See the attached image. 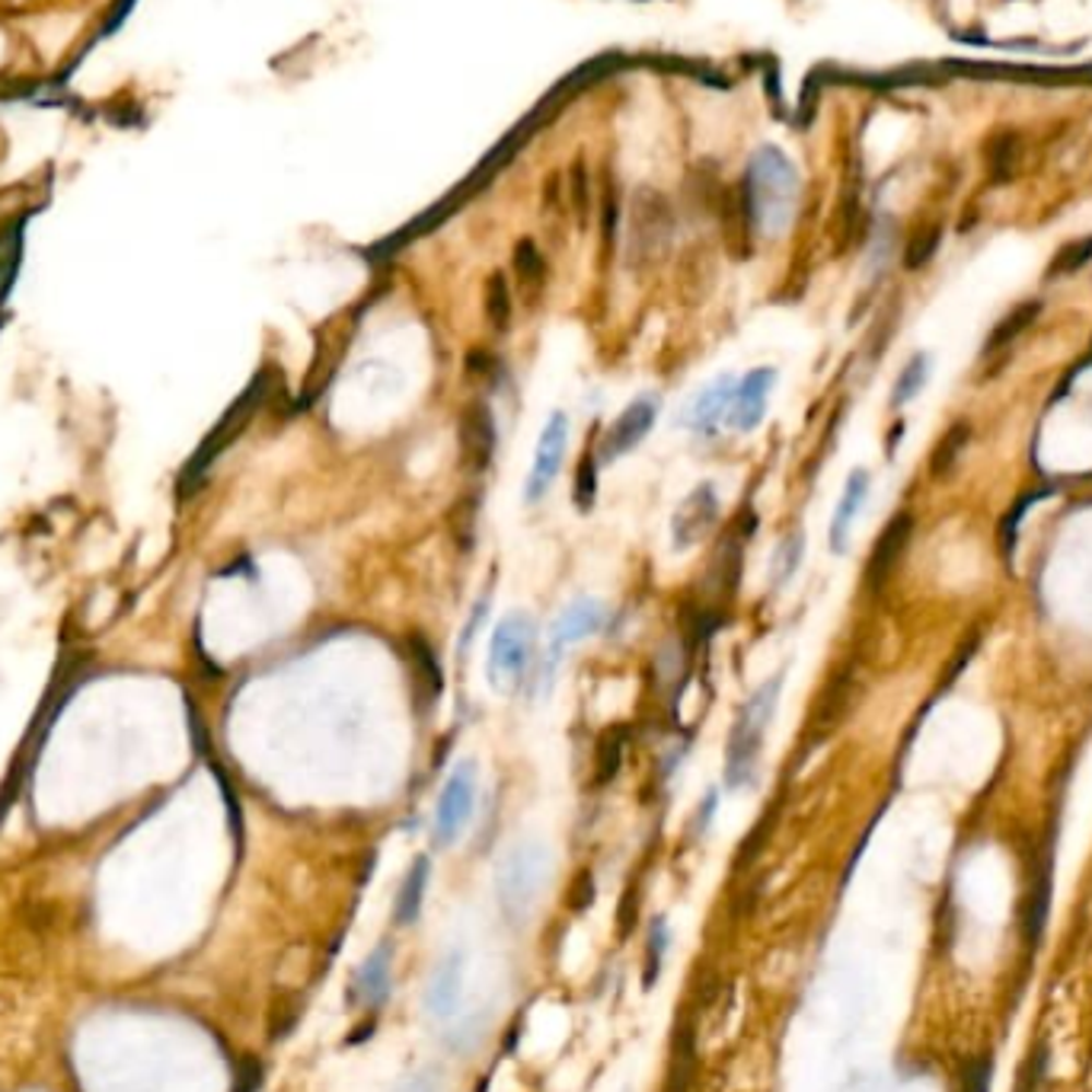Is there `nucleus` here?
<instances>
[{"label": "nucleus", "mask_w": 1092, "mask_h": 1092, "mask_svg": "<svg viewBox=\"0 0 1092 1092\" xmlns=\"http://www.w3.org/2000/svg\"><path fill=\"white\" fill-rule=\"evenodd\" d=\"M719 518V496L713 483H700L684 502L677 505L672 518V541L677 549H690L710 537Z\"/></svg>", "instance_id": "1a4fd4ad"}, {"label": "nucleus", "mask_w": 1092, "mask_h": 1092, "mask_svg": "<svg viewBox=\"0 0 1092 1092\" xmlns=\"http://www.w3.org/2000/svg\"><path fill=\"white\" fill-rule=\"evenodd\" d=\"M735 387L738 380L732 375H722L715 378L713 383H707L684 410V425L700 435V438H710L715 435L725 422H728V413H732V400H735Z\"/></svg>", "instance_id": "9b49d317"}, {"label": "nucleus", "mask_w": 1092, "mask_h": 1092, "mask_svg": "<svg viewBox=\"0 0 1092 1092\" xmlns=\"http://www.w3.org/2000/svg\"><path fill=\"white\" fill-rule=\"evenodd\" d=\"M911 527H914L911 514H894V518H891V524H888V527L882 531L879 544H876V549H873L869 569H866V582H869L873 589H879L885 579L891 575L894 562L901 559L904 544H907V537H911Z\"/></svg>", "instance_id": "f3484780"}, {"label": "nucleus", "mask_w": 1092, "mask_h": 1092, "mask_svg": "<svg viewBox=\"0 0 1092 1092\" xmlns=\"http://www.w3.org/2000/svg\"><path fill=\"white\" fill-rule=\"evenodd\" d=\"M607 620H610V610L597 597H579V601L566 604L559 610V617L553 620V630H549V668L562 658L566 649L597 636L607 627Z\"/></svg>", "instance_id": "6e6552de"}, {"label": "nucleus", "mask_w": 1092, "mask_h": 1092, "mask_svg": "<svg viewBox=\"0 0 1092 1092\" xmlns=\"http://www.w3.org/2000/svg\"><path fill=\"white\" fill-rule=\"evenodd\" d=\"M486 313H489V323L502 333L505 327H508V317H511V300H508V288H505L502 275H496V278L489 282Z\"/></svg>", "instance_id": "b1692460"}, {"label": "nucleus", "mask_w": 1092, "mask_h": 1092, "mask_svg": "<svg viewBox=\"0 0 1092 1092\" xmlns=\"http://www.w3.org/2000/svg\"><path fill=\"white\" fill-rule=\"evenodd\" d=\"M463 1000V956L461 952H451L444 956L431 977H428V990H425V1007L435 1019L448 1022L458 1016Z\"/></svg>", "instance_id": "4468645a"}, {"label": "nucleus", "mask_w": 1092, "mask_h": 1092, "mask_svg": "<svg viewBox=\"0 0 1092 1092\" xmlns=\"http://www.w3.org/2000/svg\"><path fill=\"white\" fill-rule=\"evenodd\" d=\"M390 987H393V942H380L352 977V1004L380 1009L390 1000Z\"/></svg>", "instance_id": "ddd939ff"}, {"label": "nucleus", "mask_w": 1092, "mask_h": 1092, "mask_svg": "<svg viewBox=\"0 0 1092 1092\" xmlns=\"http://www.w3.org/2000/svg\"><path fill=\"white\" fill-rule=\"evenodd\" d=\"M1038 310H1042V304L1038 300H1032V304H1025V307H1019V310H1012L1009 313L1007 320L987 336V352H1000L1004 345H1009V342H1016V339L1022 336L1029 327H1032V320L1038 317Z\"/></svg>", "instance_id": "412c9836"}, {"label": "nucleus", "mask_w": 1092, "mask_h": 1092, "mask_svg": "<svg viewBox=\"0 0 1092 1092\" xmlns=\"http://www.w3.org/2000/svg\"><path fill=\"white\" fill-rule=\"evenodd\" d=\"M802 556H805V534L802 531L786 534L780 546L773 549V559H770V589L780 591L793 582V575L802 566Z\"/></svg>", "instance_id": "6ab92c4d"}, {"label": "nucleus", "mask_w": 1092, "mask_h": 1092, "mask_svg": "<svg viewBox=\"0 0 1092 1092\" xmlns=\"http://www.w3.org/2000/svg\"><path fill=\"white\" fill-rule=\"evenodd\" d=\"M926 380H929V355H914L911 361H907V368L901 371V378H898V383H894V393H891V406L894 410H901L904 403H911L921 390L926 387Z\"/></svg>", "instance_id": "aec40b11"}, {"label": "nucleus", "mask_w": 1092, "mask_h": 1092, "mask_svg": "<svg viewBox=\"0 0 1092 1092\" xmlns=\"http://www.w3.org/2000/svg\"><path fill=\"white\" fill-rule=\"evenodd\" d=\"M396 1092H441V1083H438V1077H435V1073L419 1070V1073L406 1077V1080L400 1083V1090Z\"/></svg>", "instance_id": "c756f323"}, {"label": "nucleus", "mask_w": 1092, "mask_h": 1092, "mask_svg": "<svg viewBox=\"0 0 1092 1092\" xmlns=\"http://www.w3.org/2000/svg\"><path fill=\"white\" fill-rule=\"evenodd\" d=\"M869 486H873V476L866 470H853L846 486H843V496L838 508H834V518H831V549L834 553H843L846 549V541H850V531H853V521L859 518L863 505L869 499Z\"/></svg>", "instance_id": "dca6fc26"}, {"label": "nucleus", "mask_w": 1092, "mask_h": 1092, "mask_svg": "<svg viewBox=\"0 0 1092 1092\" xmlns=\"http://www.w3.org/2000/svg\"><path fill=\"white\" fill-rule=\"evenodd\" d=\"M546 882H549V850L537 841L514 843L496 873V894L505 921L514 926L527 924Z\"/></svg>", "instance_id": "f03ea898"}, {"label": "nucleus", "mask_w": 1092, "mask_h": 1092, "mask_svg": "<svg viewBox=\"0 0 1092 1092\" xmlns=\"http://www.w3.org/2000/svg\"><path fill=\"white\" fill-rule=\"evenodd\" d=\"M620 748H624V738L620 735H607L601 741V751H597V760H601V783H607L617 767H620Z\"/></svg>", "instance_id": "bb28decb"}, {"label": "nucleus", "mask_w": 1092, "mask_h": 1092, "mask_svg": "<svg viewBox=\"0 0 1092 1092\" xmlns=\"http://www.w3.org/2000/svg\"><path fill=\"white\" fill-rule=\"evenodd\" d=\"M428 879H431V863L428 856H416L410 873L403 876V885L396 891L393 901V917L400 926H413L422 917V904H425V891H428Z\"/></svg>", "instance_id": "a211bd4d"}, {"label": "nucleus", "mask_w": 1092, "mask_h": 1092, "mask_svg": "<svg viewBox=\"0 0 1092 1092\" xmlns=\"http://www.w3.org/2000/svg\"><path fill=\"white\" fill-rule=\"evenodd\" d=\"M668 942H672V936H668L665 917H655L649 924V946H645V974H642V987L645 990L655 987V981H658V971H662V959L668 952Z\"/></svg>", "instance_id": "4be33fe9"}, {"label": "nucleus", "mask_w": 1092, "mask_h": 1092, "mask_svg": "<svg viewBox=\"0 0 1092 1092\" xmlns=\"http://www.w3.org/2000/svg\"><path fill=\"white\" fill-rule=\"evenodd\" d=\"M968 438H971V428L968 425H952L946 431V438L939 441V448L933 451V476H946L952 473V466L959 461V454L965 451Z\"/></svg>", "instance_id": "5701e85b"}, {"label": "nucleus", "mask_w": 1092, "mask_h": 1092, "mask_svg": "<svg viewBox=\"0 0 1092 1092\" xmlns=\"http://www.w3.org/2000/svg\"><path fill=\"white\" fill-rule=\"evenodd\" d=\"M776 387V368H755L745 378L738 380L735 387V400H732V413L728 422L735 431H755L760 428V422L767 416V403L770 393Z\"/></svg>", "instance_id": "f8f14e48"}, {"label": "nucleus", "mask_w": 1092, "mask_h": 1092, "mask_svg": "<svg viewBox=\"0 0 1092 1092\" xmlns=\"http://www.w3.org/2000/svg\"><path fill=\"white\" fill-rule=\"evenodd\" d=\"M780 690H783V674L763 680L735 715V725H732L728 745H725V783H728V790H738V786L755 780L763 735H767L770 719L776 713Z\"/></svg>", "instance_id": "f257e3e1"}, {"label": "nucleus", "mask_w": 1092, "mask_h": 1092, "mask_svg": "<svg viewBox=\"0 0 1092 1092\" xmlns=\"http://www.w3.org/2000/svg\"><path fill=\"white\" fill-rule=\"evenodd\" d=\"M597 496V466H594V454H585L579 463V476H575V502L589 511Z\"/></svg>", "instance_id": "393cba45"}, {"label": "nucleus", "mask_w": 1092, "mask_h": 1092, "mask_svg": "<svg viewBox=\"0 0 1092 1092\" xmlns=\"http://www.w3.org/2000/svg\"><path fill=\"white\" fill-rule=\"evenodd\" d=\"M461 441L466 461L473 463L476 470H486L492 454H496V422H492V410L486 403L466 406L461 422Z\"/></svg>", "instance_id": "2eb2a0df"}, {"label": "nucleus", "mask_w": 1092, "mask_h": 1092, "mask_svg": "<svg viewBox=\"0 0 1092 1092\" xmlns=\"http://www.w3.org/2000/svg\"><path fill=\"white\" fill-rule=\"evenodd\" d=\"M518 275H521L524 282H531V285L541 282V259H537V252L531 250V247H521V250H518Z\"/></svg>", "instance_id": "c85d7f7f"}, {"label": "nucleus", "mask_w": 1092, "mask_h": 1092, "mask_svg": "<svg viewBox=\"0 0 1092 1092\" xmlns=\"http://www.w3.org/2000/svg\"><path fill=\"white\" fill-rule=\"evenodd\" d=\"M476 805V760H461L444 780L435 805V843L451 846L463 834Z\"/></svg>", "instance_id": "423d86ee"}, {"label": "nucleus", "mask_w": 1092, "mask_h": 1092, "mask_svg": "<svg viewBox=\"0 0 1092 1092\" xmlns=\"http://www.w3.org/2000/svg\"><path fill=\"white\" fill-rule=\"evenodd\" d=\"M537 652V624L527 610H511L496 624L489 655H486V680L496 693L511 697L531 672Z\"/></svg>", "instance_id": "7ed1b4c3"}, {"label": "nucleus", "mask_w": 1092, "mask_h": 1092, "mask_svg": "<svg viewBox=\"0 0 1092 1092\" xmlns=\"http://www.w3.org/2000/svg\"><path fill=\"white\" fill-rule=\"evenodd\" d=\"M936 230H929V234H921L914 244H911V250H907V269H921L924 265L926 259L933 256V250H936Z\"/></svg>", "instance_id": "cd10ccee"}, {"label": "nucleus", "mask_w": 1092, "mask_h": 1092, "mask_svg": "<svg viewBox=\"0 0 1092 1092\" xmlns=\"http://www.w3.org/2000/svg\"><path fill=\"white\" fill-rule=\"evenodd\" d=\"M1092 256V237H1087L1083 244H1073L1067 250H1060V256L1051 262V275H1064V272H1077L1090 262Z\"/></svg>", "instance_id": "a878e982"}, {"label": "nucleus", "mask_w": 1092, "mask_h": 1092, "mask_svg": "<svg viewBox=\"0 0 1092 1092\" xmlns=\"http://www.w3.org/2000/svg\"><path fill=\"white\" fill-rule=\"evenodd\" d=\"M566 444H569V416L562 410H556L541 428L537 448H534V466L527 473V502L537 505L546 492L553 489L559 470H562V458H566Z\"/></svg>", "instance_id": "0eeeda50"}, {"label": "nucleus", "mask_w": 1092, "mask_h": 1092, "mask_svg": "<svg viewBox=\"0 0 1092 1092\" xmlns=\"http://www.w3.org/2000/svg\"><path fill=\"white\" fill-rule=\"evenodd\" d=\"M796 209V173L776 157L763 154L751 176V214L763 234H783Z\"/></svg>", "instance_id": "20e7f679"}, {"label": "nucleus", "mask_w": 1092, "mask_h": 1092, "mask_svg": "<svg viewBox=\"0 0 1092 1092\" xmlns=\"http://www.w3.org/2000/svg\"><path fill=\"white\" fill-rule=\"evenodd\" d=\"M265 390H269V378L259 375V378L247 387V393L224 413V419L214 425V431L202 441V448L195 451V458L186 463V470H182V479H179V492H182V496H189V492L195 489V483L205 476V470L214 463V458H217V454H221V451H224L244 428H247V422H250L252 413L259 410Z\"/></svg>", "instance_id": "39448f33"}, {"label": "nucleus", "mask_w": 1092, "mask_h": 1092, "mask_svg": "<svg viewBox=\"0 0 1092 1092\" xmlns=\"http://www.w3.org/2000/svg\"><path fill=\"white\" fill-rule=\"evenodd\" d=\"M655 419H658V400H655V396H639V400H632L630 406L614 419L610 431L604 435L601 458H604V461H617V458H624V454L636 451L639 441L655 428Z\"/></svg>", "instance_id": "9d476101"}]
</instances>
